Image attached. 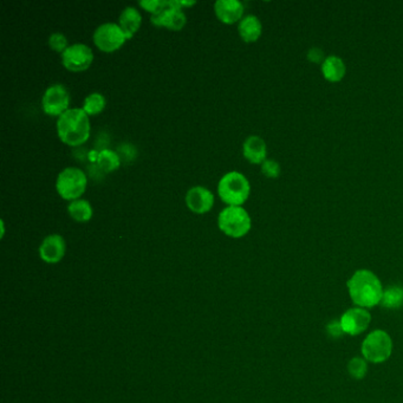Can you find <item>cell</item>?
Wrapping results in <instances>:
<instances>
[{
	"label": "cell",
	"mask_w": 403,
	"mask_h": 403,
	"mask_svg": "<svg viewBox=\"0 0 403 403\" xmlns=\"http://www.w3.org/2000/svg\"><path fill=\"white\" fill-rule=\"evenodd\" d=\"M347 289L355 306L370 310L381 305L385 291L382 281L377 274L368 269L355 271L347 281Z\"/></svg>",
	"instance_id": "1"
},
{
	"label": "cell",
	"mask_w": 403,
	"mask_h": 403,
	"mask_svg": "<svg viewBox=\"0 0 403 403\" xmlns=\"http://www.w3.org/2000/svg\"><path fill=\"white\" fill-rule=\"evenodd\" d=\"M57 135L67 146L78 147L90 137V119L82 108H70L57 119Z\"/></svg>",
	"instance_id": "2"
},
{
	"label": "cell",
	"mask_w": 403,
	"mask_h": 403,
	"mask_svg": "<svg viewBox=\"0 0 403 403\" xmlns=\"http://www.w3.org/2000/svg\"><path fill=\"white\" fill-rule=\"evenodd\" d=\"M251 185L244 174L232 171L225 174L217 183V194L227 206H242L249 199Z\"/></svg>",
	"instance_id": "3"
},
{
	"label": "cell",
	"mask_w": 403,
	"mask_h": 403,
	"mask_svg": "<svg viewBox=\"0 0 403 403\" xmlns=\"http://www.w3.org/2000/svg\"><path fill=\"white\" fill-rule=\"evenodd\" d=\"M394 351L393 338L386 330L375 329L362 340L361 356L372 365L388 361Z\"/></svg>",
	"instance_id": "4"
},
{
	"label": "cell",
	"mask_w": 403,
	"mask_h": 403,
	"mask_svg": "<svg viewBox=\"0 0 403 403\" xmlns=\"http://www.w3.org/2000/svg\"><path fill=\"white\" fill-rule=\"evenodd\" d=\"M217 227L230 238H242L251 231L252 220L244 207L226 206L219 213Z\"/></svg>",
	"instance_id": "5"
},
{
	"label": "cell",
	"mask_w": 403,
	"mask_h": 403,
	"mask_svg": "<svg viewBox=\"0 0 403 403\" xmlns=\"http://www.w3.org/2000/svg\"><path fill=\"white\" fill-rule=\"evenodd\" d=\"M88 185L85 173L77 167H67L58 174L56 180L57 193L64 200L74 201L81 199Z\"/></svg>",
	"instance_id": "6"
},
{
	"label": "cell",
	"mask_w": 403,
	"mask_h": 403,
	"mask_svg": "<svg viewBox=\"0 0 403 403\" xmlns=\"http://www.w3.org/2000/svg\"><path fill=\"white\" fill-rule=\"evenodd\" d=\"M151 23L158 28L180 31L186 25L187 17L180 0H161V6L151 16Z\"/></svg>",
	"instance_id": "7"
},
{
	"label": "cell",
	"mask_w": 403,
	"mask_h": 403,
	"mask_svg": "<svg viewBox=\"0 0 403 403\" xmlns=\"http://www.w3.org/2000/svg\"><path fill=\"white\" fill-rule=\"evenodd\" d=\"M92 41L96 48L103 53H114L121 49L128 39L119 24L109 21L97 26Z\"/></svg>",
	"instance_id": "8"
},
{
	"label": "cell",
	"mask_w": 403,
	"mask_h": 403,
	"mask_svg": "<svg viewBox=\"0 0 403 403\" xmlns=\"http://www.w3.org/2000/svg\"><path fill=\"white\" fill-rule=\"evenodd\" d=\"M62 64L67 70L81 72L87 70L94 62V53L83 43H75L68 46L67 50L60 55Z\"/></svg>",
	"instance_id": "9"
},
{
	"label": "cell",
	"mask_w": 403,
	"mask_h": 403,
	"mask_svg": "<svg viewBox=\"0 0 403 403\" xmlns=\"http://www.w3.org/2000/svg\"><path fill=\"white\" fill-rule=\"evenodd\" d=\"M70 94L63 85L55 83L46 89L42 97L43 112L46 115L60 117L62 114L69 110Z\"/></svg>",
	"instance_id": "10"
},
{
	"label": "cell",
	"mask_w": 403,
	"mask_h": 403,
	"mask_svg": "<svg viewBox=\"0 0 403 403\" xmlns=\"http://www.w3.org/2000/svg\"><path fill=\"white\" fill-rule=\"evenodd\" d=\"M340 321L345 335L358 336L369 329L372 324V313L368 308L354 306L344 311Z\"/></svg>",
	"instance_id": "11"
},
{
	"label": "cell",
	"mask_w": 403,
	"mask_h": 403,
	"mask_svg": "<svg viewBox=\"0 0 403 403\" xmlns=\"http://www.w3.org/2000/svg\"><path fill=\"white\" fill-rule=\"evenodd\" d=\"M39 257L46 264L60 263L67 252V242L60 235L53 233L43 239L39 245Z\"/></svg>",
	"instance_id": "12"
},
{
	"label": "cell",
	"mask_w": 403,
	"mask_h": 403,
	"mask_svg": "<svg viewBox=\"0 0 403 403\" xmlns=\"http://www.w3.org/2000/svg\"><path fill=\"white\" fill-rule=\"evenodd\" d=\"M185 201L194 213L205 214L213 207L214 194L207 187L194 186L187 190Z\"/></svg>",
	"instance_id": "13"
},
{
	"label": "cell",
	"mask_w": 403,
	"mask_h": 403,
	"mask_svg": "<svg viewBox=\"0 0 403 403\" xmlns=\"http://www.w3.org/2000/svg\"><path fill=\"white\" fill-rule=\"evenodd\" d=\"M244 4L239 0H217L214 3V14L224 24H235L244 18Z\"/></svg>",
	"instance_id": "14"
},
{
	"label": "cell",
	"mask_w": 403,
	"mask_h": 403,
	"mask_svg": "<svg viewBox=\"0 0 403 403\" xmlns=\"http://www.w3.org/2000/svg\"><path fill=\"white\" fill-rule=\"evenodd\" d=\"M242 155L249 163L262 165L267 158V142L260 136L251 135L244 141Z\"/></svg>",
	"instance_id": "15"
},
{
	"label": "cell",
	"mask_w": 403,
	"mask_h": 403,
	"mask_svg": "<svg viewBox=\"0 0 403 403\" xmlns=\"http://www.w3.org/2000/svg\"><path fill=\"white\" fill-rule=\"evenodd\" d=\"M238 32L240 38L246 43H254L263 33V24L259 18L254 14L244 16L238 23Z\"/></svg>",
	"instance_id": "16"
},
{
	"label": "cell",
	"mask_w": 403,
	"mask_h": 403,
	"mask_svg": "<svg viewBox=\"0 0 403 403\" xmlns=\"http://www.w3.org/2000/svg\"><path fill=\"white\" fill-rule=\"evenodd\" d=\"M141 24H142V14L136 7L127 6L119 14V28H122L128 41L133 38L134 35L140 30Z\"/></svg>",
	"instance_id": "17"
},
{
	"label": "cell",
	"mask_w": 403,
	"mask_h": 403,
	"mask_svg": "<svg viewBox=\"0 0 403 403\" xmlns=\"http://www.w3.org/2000/svg\"><path fill=\"white\" fill-rule=\"evenodd\" d=\"M347 74L344 60L338 56H328L322 64V75L324 80L330 83H338Z\"/></svg>",
	"instance_id": "18"
},
{
	"label": "cell",
	"mask_w": 403,
	"mask_h": 403,
	"mask_svg": "<svg viewBox=\"0 0 403 403\" xmlns=\"http://www.w3.org/2000/svg\"><path fill=\"white\" fill-rule=\"evenodd\" d=\"M68 213L75 221L78 222H87L92 220L94 215V210H92V203L85 199H77V200L71 201L68 206Z\"/></svg>",
	"instance_id": "19"
},
{
	"label": "cell",
	"mask_w": 403,
	"mask_h": 403,
	"mask_svg": "<svg viewBox=\"0 0 403 403\" xmlns=\"http://www.w3.org/2000/svg\"><path fill=\"white\" fill-rule=\"evenodd\" d=\"M381 306L387 310H399L403 308V286L389 285L385 288Z\"/></svg>",
	"instance_id": "20"
},
{
	"label": "cell",
	"mask_w": 403,
	"mask_h": 403,
	"mask_svg": "<svg viewBox=\"0 0 403 403\" xmlns=\"http://www.w3.org/2000/svg\"><path fill=\"white\" fill-rule=\"evenodd\" d=\"M96 162L100 169L105 173L115 172L116 169H119L121 166V158L119 154L112 149H103L100 151Z\"/></svg>",
	"instance_id": "21"
},
{
	"label": "cell",
	"mask_w": 403,
	"mask_h": 403,
	"mask_svg": "<svg viewBox=\"0 0 403 403\" xmlns=\"http://www.w3.org/2000/svg\"><path fill=\"white\" fill-rule=\"evenodd\" d=\"M105 105H107V100H105L104 95L101 94V92H95L89 94L85 97L82 109L90 117V116L100 115L104 110Z\"/></svg>",
	"instance_id": "22"
},
{
	"label": "cell",
	"mask_w": 403,
	"mask_h": 403,
	"mask_svg": "<svg viewBox=\"0 0 403 403\" xmlns=\"http://www.w3.org/2000/svg\"><path fill=\"white\" fill-rule=\"evenodd\" d=\"M347 370L351 379L361 381V380L365 379V376L368 375V361L362 356H354L348 362Z\"/></svg>",
	"instance_id": "23"
},
{
	"label": "cell",
	"mask_w": 403,
	"mask_h": 403,
	"mask_svg": "<svg viewBox=\"0 0 403 403\" xmlns=\"http://www.w3.org/2000/svg\"><path fill=\"white\" fill-rule=\"evenodd\" d=\"M48 44H49L50 49L53 50L55 53H60V55L69 46L67 36L60 33V32H53V35H50L49 39H48Z\"/></svg>",
	"instance_id": "24"
},
{
	"label": "cell",
	"mask_w": 403,
	"mask_h": 403,
	"mask_svg": "<svg viewBox=\"0 0 403 403\" xmlns=\"http://www.w3.org/2000/svg\"><path fill=\"white\" fill-rule=\"evenodd\" d=\"M262 173L269 179H277L281 176V165L274 158H267L262 163Z\"/></svg>",
	"instance_id": "25"
},
{
	"label": "cell",
	"mask_w": 403,
	"mask_h": 403,
	"mask_svg": "<svg viewBox=\"0 0 403 403\" xmlns=\"http://www.w3.org/2000/svg\"><path fill=\"white\" fill-rule=\"evenodd\" d=\"M326 333L329 335V337L333 338V340H337V338H340V337L345 335L343 331V328H342V324H340V319H333L330 321L328 324H326Z\"/></svg>",
	"instance_id": "26"
},
{
	"label": "cell",
	"mask_w": 403,
	"mask_h": 403,
	"mask_svg": "<svg viewBox=\"0 0 403 403\" xmlns=\"http://www.w3.org/2000/svg\"><path fill=\"white\" fill-rule=\"evenodd\" d=\"M139 5H140L144 10L147 11L149 14H154L156 11L161 6V0H141L139 1Z\"/></svg>",
	"instance_id": "27"
},
{
	"label": "cell",
	"mask_w": 403,
	"mask_h": 403,
	"mask_svg": "<svg viewBox=\"0 0 403 403\" xmlns=\"http://www.w3.org/2000/svg\"><path fill=\"white\" fill-rule=\"evenodd\" d=\"M326 57H324L322 50L319 48H312L308 50V60L312 63H322L326 60Z\"/></svg>",
	"instance_id": "28"
},
{
	"label": "cell",
	"mask_w": 403,
	"mask_h": 403,
	"mask_svg": "<svg viewBox=\"0 0 403 403\" xmlns=\"http://www.w3.org/2000/svg\"><path fill=\"white\" fill-rule=\"evenodd\" d=\"M195 4H197V1H183V0H180V5L183 6V7L193 6Z\"/></svg>",
	"instance_id": "29"
},
{
	"label": "cell",
	"mask_w": 403,
	"mask_h": 403,
	"mask_svg": "<svg viewBox=\"0 0 403 403\" xmlns=\"http://www.w3.org/2000/svg\"><path fill=\"white\" fill-rule=\"evenodd\" d=\"M4 232H5V226H4V220H1V238L4 237Z\"/></svg>",
	"instance_id": "30"
}]
</instances>
